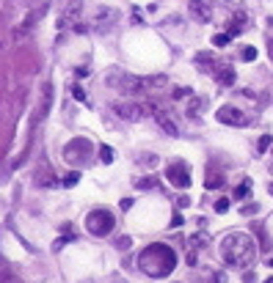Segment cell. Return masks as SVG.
<instances>
[{
    "instance_id": "4fadbf2b",
    "label": "cell",
    "mask_w": 273,
    "mask_h": 283,
    "mask_svg": "<svg viewBox=\"0 0 273 283\" xmlns=\"http://www.w3.org/2000/svg\"><path fill=\"white\" fill-rule=\"evenodd\" d=\"M196 66H199V69H204V72H215L218 69L215 58H212L210 52H199V55H196Z\"/></svg>"
},
{
    "instance_id": "e0dca14e",
    "label": "cell",
    "mask_w": 273,
    "mask_h": 283,
    "mask_svg": "<svg viewBox=\"0 0 273 283\" xmlns=\"http://www.w3.org/2000/svg\"><path fill=\"white\" fill-rule=\"evenodd\" d=\"M254 58H257V47H243V50H240V61L251 63Z\"/></svg>"
},
{
    "instance_id": "44dd1931",
    "label": "cell",
    "mask_w": 273,
    "mask_h": 283,
    "mask_svg": "<svg viewBox=\"0 0 273 283\" xmlns=\"http://www.w3.org/2000/svg\"><path fill=\"white\" fill-rule=\"evenodd\" d=\"M77 181H80V173L77 171H72V173H66V176H63V184L69 187V184H77Z\"/></svg>"
},
{
    "instance_id": "9c48e42d",
    "label": "cell",
    "mask_w": 273,
    "mask_h": 283,
    "mask_svg": "<svg viewBox=\"0 0 273 283\" xmlns=\"http://www.w3.org/2000/svg\"><path fill=\"white\" fill-rule=\"evenodd\" d=\"M152 113H154V121L163 127L166 135H177V132H180V129H177V124H174V118L168 116L166 110H160V107H154V104H152Z\"/></svg>"
},
{
    "instance_id": "52a82bcc",
    "label": "cell",
    "mask_w": 273,
    "mask_h": 283,
    "mask_svg": "<svg viewBox=\"0 0 273 283\" xmlns=\"http://www.w3.org/2000/svg\"><path fill=\"white\" fill-rule=\"evenodd\" d=\"M215 118L221 121V124H226V127H245V124H248L245 113H243V110H238V107H232V104H224V107H218Z\"/></svg>"
},
{
    "instance_id": "6da1fadb",
    "label": "cell",
    "mask_w": 273,
    "mask_h": 283,
    "mask_svg": "<svg viewBox=\"0 0 273 283\" xmlns=\"http://www.w3.org/2000/svg\"><path fill=\"white\" fill-rule=\"evenodd\" d=\"M257 258V242H254L251 234L245 231H235V234L224 236L221 242V261L229 264V267H248V264Z\"/></svg>"
},
{
    "instance_id": "7402d4cb",
    "label": "cell",
    "mask_w": 273,
    "mask_h": 283,
    "mask_svg": "<svg viewBox=\"0 0 273 283\" xmlns=\"http://www.w3.org/2000/svg\"><path fill=\"white\" fill-rule=\"evenodd\" d=\"M226 209H229V198H218V201H215V212L224 214Z\"/></svg>"
},
{
    "instance_id": "2e32d148",
    "label": "cell",
    "mask_w": 273,
    "mask_h": 283,
    "mask_svg": "<svg viewBox=\"0 0 273 283\" xmlns=\"http://www.w3.org/2000/svg\"><path fill=\"white\" fill-rule=\"evenodd\" d=\"M218 187H224V176L210 171V176H207V190H218Z\"/></svg>"
},
{
    "instance_id": "d6986e66",
    "label": "cell",
    "mask_w": 273,
    "mask_h": 283,
    "mask_svg": "<svg viewBox=\"0 0 273 283\" xmlns=\"http://www.w3.org/2000/svg\"><path fill=\"white\" fill-rule=\"evenodd\" d=\"M229 42H232V36L226 33V30L224 33H218V36H212V44H215V47H226Z\"/></svg>"
},
{
    "instance_id": "d4e9b609",
    "label": "cell",
    "mask_w": 273,
    "mask_h": 283,
    "mask_svg": "<svg viewBox=\"0 0 273 283\" xmlns=\"http://www.w3.org/2000/svg\"><path fill=\"white\" fill-rule=\"evenodd\" d=\"M72 94H75V99H80V102H86V91L80 88V85H75V88H72Z\"/></svg>"
},
{
    "instance_id": "8fae6325",
    "label": "cell",
    "mask_w": 273,
    "mask_h": 283,
    "mask_svg": "<svg viewBox=\"0 0 273 283\" xmlns=\"http://www.w3.org/2000/svg\"><path fill=\"white\" fill-rule=\"evenodd\" d=\"M190 14L199 22H210V6L202 3V0H193V3H190Z\"/></svg>"
},
{
    "instance_id": "9a60e30c",
    "label": "cell",
    "mask_w": 273,
    "mask_h": 283,
    "mask_svg": "<svg viewBox=\"0 0 273 283\" xmlns=\"http://www.w3.org/2000/svg\"><path fill=\"white\" fill-rule=\"evenodd\" d=\"M204 107H207V99H193V102L188 104V116L196 118L199 113H204Z\"/></svg>"
},
{
    "instance_id": "5b68a950",
    "label": "cell",
    "mask_w": 273,
    "mask_h": 283,
    "mask_svg": "<svg viewBox=\"0 0 273 283\" xmlns=\"http://www.w3.org/2000/svg\"><path fill=\"white\" fill-rule=\"evenodd\" d=\"M147 110H152V104L144 107V104H138L135 99H130V102H119L116 107H113V113H116L119 118H124V121H141V118L147 116Z\"/></svg>"
},
{
    "instance_id": "3957f363",
    "label": "cell",
    "mask_w": 273,
    "mask_h": 283,
    "mask_svg": "<svg viewBox=\"0 0 273 283\" xmlns=\"http://www.w3.org/2000/svg\"><path fill=\"white\" fill-rule=\"evenodd\" d=\"M86 228H89L94 236H108L116 228V220H113V212L108 209H91L86 214Z\"/></svg>"
},
{
    "instance_id": "7c38bea8",
    "label": "cell",
    "mask_w": 273,
    "mask_h": 283,
    "mask_svg": "<svg viewBox=\"0 0 273 283\" xmlns=\"http://www.w3.org/2000/svg\"><path fill=\"white\" fill-rule=\"evenodd\" d=\"M243 25H245V11H238V14L232 17V22H229V28H226V33H229L232 39H235V36H240Z\"/></svg>"
},
{
    "instance_id": "4316f807",
    "label": "cell",
    "mask_w": 273,
    "mask_h": 283,
    "mask_svg": "<svg viewBox=\"0 0 273 283\" xmlns=\"http://www.w3.org/2000/svg\"><path fill=\"white\" fill-rule=\"evenodd\" d=\"M257 204H248V206H243V214H257Z\"/></svg>"
},
{
    "instance_id": "603a6c76",
    "label": "cell",
    "mask_w": 273,
    "mask_h": 283,
    "mask_svg": "<svg viewBox=\"0 0 273 283\" xmlns=\"http://www.w3.org/2000/svg\"><path fill=\"white\" fill-rule=\"evenodd\" d=\"M0 283H22L17 275H11V272H0Z\"/></svg>"
},
{
    "instance_id": "30bf717a",
    "label": "cell",
    "mask_w": 273,
    "mask_h": 283,
    "mask_svg": "<svg viewBox=\"0 0 273 283\" xmlns=\"http://www.w3.org/2000/svg\"><path fill=\"white\" fill-rule=\"evenodd\" d=\"M235 69H232V66H218L215 69V83L218 85H226V88H229V85H235Z\"/></svg>"
},
{
    "instance_id": "ba28073f",
    "label": "cell",
    "mask_w": 273,
    "mask_h": 283,
    "mask_svg": "<svg viewBox=\"0 0 273 283\" xmlns=\"http://www.w3.org/2000/svg\"><path fill=\"white\" fill-rule=\"evenodd\" d=\"M91 152V143L83 138H75L69 140V146H63V157H66V162H80V159H86Z\"/></svg>"
},
{
    "instance_id": "ac0fdd59",
    "label": "cell",
    "mask_w": 273,
    "mask_h": 283,
    "mask_svg": "<svg viewBox=\"0 0 273 283\" xmlns=\"http://www.w3.org/2000/svg\"><path fill=\"white\" fill-rule=\"evenodd\" d=\"M113 157H116V152H113L111 146H102V149H99V159H102V162H113Z\"/></svg>"
},
{
    "instance_id": "f1b7e54d",
    "label": "cell",
    "mask_w": 273,
    "mask_h": 283,
    "mask_svg": "<svg viewBox=\"0 0 273 283\" xmlns=\"http://www.w3.org/2000/svg\"><path fill=\"white\" fill-rule=\"evenodd\" d=\"M262 283H273V278H265V281H262Z\"/></svg>"
},
{
    "instance_id": "277c9868",
    "label": "cell",
    "mask_w": 273,
    "mask_h": 283,
    "mask_svg": "<svg viewBox=\"0 0 273 283\" xmlns=\"http://www.w3.org/2000/svg\"><path fill=\"white\" fill-rule=\"evenodd\" d=\"M166 85V77L157 75V77H127L121 88L127 94H144V91H154V88H163Z\"/></svg>"
},
{
    "instance_id": "cb8c5ba5",
    "label": "cell",
    "mask_w": 273,
    "mask_h": 283,
    "mask_svg": "<svg viewBox=\"0 0 273 283\" xmlns=\"http://www.w3.org/2000/svg\"><path fill=\"white\" fill-rule=\"evenodd\" d=\"M154 184H157L154 179H141V181H138V187H141V190H152Z\"/></svg>"
},
{
    "instance_id": "7a4b0ae2",
    "label": "cell",
    "mask_w": 273,
    "mask_h": 283,
    "mask_svg": "<svg viewBox=\"0 0 273 283\" xmlns=\"http://www.w3.org/2000/svg\"><path fill=\"white\" fill-rule=\"evenodd\" d=\"M177 267V253L163 242H154L149 248H144V253L138 256V269L149 278H166L171 275Z\"/></svg>"
},
{
    "instance_id": "ffe728a7",
    "label": "cell",
    "mask_w": 273,
    "mask_h": 283,
    "mask_svg": "<svg viewBox=\"0 0 273 283\" xmlns=\"http://www.w3.org/2000/svg\"><path fill=\"white\" fill-rule=\"evenodd\" d=\"M271 143H273L271 135H262V138H259V143H257V152H259V154H265L268 149H271Z\"/></svg>"
},
{
    "instance_id": "8992f818",
    "label": "cell",
    "mask_w": 273,
    "mask_h": 283,
    "mask_svg": "<svg viewBox=\"0 0 273 283\" xmlns=\"http://www.w3.org/2000/svg\"><path fill=\"white\" fill-rule=\"evenodd\" d=\"M166 179L171 181L174 187H180V190H185V187H190V168L185 165V162H171V165L166 168Z\"/></svg>"
},
{
    "instance_id": "83f0119b",
    "label": "cell",
    "mask_w": 273,
    "mask_h": 283,
    "mask_svg": "<svg viewBox=\"0 0 273 283\" xmlns=\"http://www.w3.org/2000/svg\"><path fill=\"white\" fill-rule=\"evenodd\" d=\"M171 226H182V214H174V217H171Z\"/></svg>"
},
{
    "instance_id": "f546056e",
    "label": "cell",
    "mask_w": 273,
    "mask_h": 283,
    "mask_svg": "<svg viewBox=\"0 0 273 283\" xmlns=\"http://www.w3.org/2000/svg\"><path fill=\"white\" fill-rule=\"evenodd\" d=\"M268 190H271V195H273V184H271V187H268Z\"/></svg>"
},
{
    "instance_id": "5bb4252c",
    "label": "cell",
    "mask_w": 273,
    "mask_h": 283,
    "mask_svg": "<svg viewBox=\"0 0 273 283\" xmlns=\"http://www.w3.org/2000/svg\"><path fill=\"white\" fill-rule=\"evenodd\" d=\"M248 193H251V179H243L238 187H235V193H232V195L243 201V198H248Z\"/></svg>"
},
{
    "instance_id": "484cf974",
    "label": "cell",
    "mask_w": 273,
    "mask_h": 283,
    "mask_svg": "<svg viewBox=\"0 0 273 283\" xmlns=\"http://www.w3.org/2000/svg\"><path fill=\"white\" fill-rule=\"evenodd\" d=\"M190 94V88H177L174 91V99H182V97H188Z\"/></svg>"
}]
</instances>
